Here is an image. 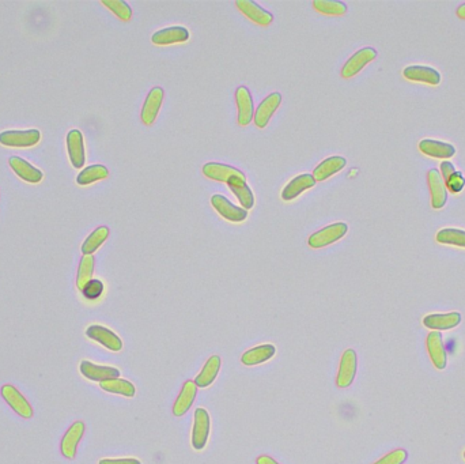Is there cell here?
Returning <instances> with one entry per match:
<instances>
[{
	"mask_svg": "<svg viewBox=\"0 0 465 464\" xmlns=\"http://www.w3.org/2000/svg\"><path fill=\"white\" fill-rule=\"evenodd\" d=\"M67 151L71 165L75 169H82L86 162V151L83 135L79 130H71L67 134Z\"/></svg>",
	"mask_w": 465,
	"mask_h": 464,
	"instance_id": "cell-14",
	"label": "cell"
},
{
	"mask_svg": "<svg viewBox=\"0 0 465 464\" xmlns=\"http://www.w3.org/2000/svg\"><path fill=\"white\" fill-rule=\"evenodd\" d=\"M41 139V134L39 130H11L0 133V144L11 148H28L36 146Z\"/></svg>",
	"mask_w": 465,
	"mask_h": 464,
	"instance_id": "cell-2",
	"label": "cell"
},
{
	"mask_svg": "<svg viewBox=\"0 0 465 464\" xmlns=\"http://www.w3.org/2000/svg\"><path fill=\"white\" fill-rule=\"evenodd\" d=\"M463 456H464V459H465V451H464V455H463Z\"/></svg>",
	"mask_w": 465,
	"mask_h": 464,
	"instance_id": "cell-44",
	"label": "cell"
},
{
	"mask_svg": "<svg viewBox=\"0 0 465 464\" xmlns=\"http://www.w3.org/2000/svg\"><path fill=\"white\" fill-rule=\"evenodd\" d=\"M101 389L109 392V394H116V395H121L126 398H132L137 394V388L135 385L124 378H110V380H105L99 383Z\"/></svg>",
	"mask_w": 465,
	"mask_h": 464,
	"instance_id": "cell-30",
	"label": "cell"
},
{
	"mask_svg": "<svg viewBox=\"0 0 465 464\" xmlns=\"http://www.w3.org/2000/svg\"><path fill=\"white\" fill-rule=\"evenodd\" d=\"M256 464H279L275 459H273L271 456H268V455H261V456H259L257 458V461H256Z\"/></svg>",
	"mask_w": 465,
	"mask_h": 464,
	"instance_id": "cell-42",
	"label": "cell"
},
{
	"mask_svg": "<svg viewBox=\"0 0 465 464\" xmlns=\"http://www.w3.org/2000/svg\"><path fill=\"white\" fill-rule=\"evenodd\" d=\"M347 232H348V226L344 222H336V224L328 225L319 232L313 233L309 237L308 244L313 249H320V248H324L342 240Z\"/></svg>",
	"mask_w": 465,
	"mask_h": 464,
	"instance_id": "cell-3",
	"label": "cell"
},
{
	"mask_svg": "<svg viewBox=\"0 0 465 464\" xmlns=\"http://www.w3.org/2000/svg\"><path fill=\"white\" fill-rule=\"evenodd\" d=\"M94 264H95V260H94L93 255H83V258L79 262L77 286L81 291L86 286V283L93 279Z\"/></svg>",
	"mask_w": 465,
	"mask_h": 464,
	"instance_id": "cell-34",
	"label": "cell"
},
{
	"mask_svg": "<svg viewBox=\"0 0 465 464\" xmlns=\"http://www.w3.org/2000/svg\"><path fill=\"white\" fill-rule=\"evenodd\" d=\"M437 242L444 245H453L465 248V231L455 229V228H445L441 229L435 235Z\"/></svg>",
	"mask_w": 465,
	"mask_h": 464,
	"instance_id": "cell-33",
	"label": "cell"
},
{
	"mask_svg": "<svg viewBox=\"0 0 465 464\" xmlns=\"http://www.w3.org/2000/svg\"><path fill=\"white\" fill-rule=\"evenodd\" d=\"M79 371L82 373L83 377L92 380V381H105L110 378H117L120 377V371L113 368V367H102V365H95L90 361H82L79 365Z\"/></svg>",
	"mask_w": 465,
	"mask_h": 464,
	"instance_id": "cell-23",
	"label": "cell"
},
{
	"mask_svg": "<svg viewBox=\"0 0 465 464\" xmlns=\"http://www.w3.org/2000/svg\"><path fill=\"white\" fill-rule=\"evenodd\" d=\"M211 204L221 217L230 222H244L248 218V211L245 209L234 206L224 195H214L211 197Z\"/></svg>",
	"mask_w": 465,
	"mask_h": 464,
	"instance_id": "cell-11",
	"label": "cell"
},
{
	"mask_svg": "<svg viewBox=\"0 0 465 464\" xmlns=\"http://www.w3.org/2000/svg\"><path fill=\"white\" fill-rule=\"evenodd\" d=\"M8 164H10V168L12 169V172L21 180H23L29 184H39L44 179L43 171H40L39 168H36L29 161L21 158V157H17V155L10 157Z\"/></svg>",
	"mask_w": 465,
	"mask_h": 464,
	"instance_id": "cell-9",
	"label": "cell"
},
{
	"mask_svg": "<svg viewBox=\"0 0 465 464\" xmlns=\"http://www.w3.org/2000/svg\"><path fill=\"white\" fill-rule=\"evenodd\" d=\"M98 464H141L138 459L127 458V459H102Z\"/></svg>",
	"mask_w": 465,
	"mask_h": 464,
	"instance_id": "cell-41",
	"label": "cell"
},
{
	"mask_svg": "<svg viewBox=\"0 0 465 464\" xmlns=\"http://www.w3.org/2000/svg\"><path fill=\"white\" fill-rule=\"evenodd\" d=\"M346 164H347V160L344 157H340V155L326 158L313 171V177H315L316 183L317 182H326V179L339 173L346 166Z\"/></svg>",
	"mask_w": 465,
	"mask_h": 464,
	"instance_id": "cell-25",
	"label": "cell"
},
{
	"mask_svg": "<svg viewBox=\"0 0 465 464\" xmlns=\"http://www.w3.org/2000/svg\"><path fill=\"white\" fill-rule=\"evenodd\" d=\"M427 182L431 195V207L434 210H441L448 202V188L442 180L439 171L430 169L427 172Z\"/></svg>",
	"mask_w": 465,
	"mask_h": 464,
	"instance_id": "cell-12",
	"label": "cell"
},
{
	"mask_svg": "<svg viewBox=\"0 0 465 464\" xmlns=\"http://www.w3.org/2000/svg\"><path fill=\"white\" fill-rule=\"evenodd\" d=\"M109 176V171L103 165H90L81 171V173L77 177L78 186H90L95 182L103 180Z\"/></svg>",
	"mask_w": 465,
	"mask_h": 464,
	"instance_id": "cell-31",
	"label": "cell"
},
{
	"mask_svg": "<svg viewBox=\"0 0 465 464\" xmlns=\"http://www.w3.org/2000/svg\"><path fill=\"white\" fill-rule=\"evenodd\" d=\"M280 102H281L280 93H271L260 102V105L257 106V109L255 112V116H253L256 127L264 128L270 123L271 117L274 116V113L279 108Z\"/></svg>",
	"mask_w": 465,
	"mask_h": 464,
	"instance_id": "cell-19",
	"label": "cell"
},
{
	"mask_svg": "<svg viewBox=\"0 0 465 464\" xmlns=\"http://www.w3.org/2000/svg\"><path fill=\"white\" fill-rule=\"evenodd\" d=\"M102 293H103V283L99 279H92L82 289V294L88 300H97L102 296Z\"/></svg>",
	"mask_w": 465,
	"mask_h": 464,
	"instance_id": "cell-37",
	"label": "cell"
},
{
	"mask_svg": "<svg viewBox=\"0 0 465 464\" xmlns=\"http://www.w3.org/2000/svg\"><path fill=\"white\" fill-rule=\"evenodd\" d=\"M164 97H165V92L159 86L152 88L150 90V93L147 94L146 101H144L143 108H141V113H140L143 124H146V126L154 124V122L157 120V116L161 110Z\"/></svg>",
	"mask_w": 465,
	"mask_h": 464,
	"instance_id": "cell-10",
	"label": "cell"
},
{
	"mask_svg": "<svg viewBox=\"0 0 465 464\" xmlns=\"http://www.w3.org/2000/svg\"><path fill=\"white\" fill-rule=\"evenodd\" d=\"M85 423L82 420H77L74 422L68 430L66 432L63 440H61V444H60V451H61V455L68 459V461H72L75 456H77V450H78V445L85 434Z\"/></svg>",
	"mask_w": 465,
	"mask_h": 464,
	"instance_id": "cell-8",
	"label": "cell"
},
{
	"mask_svg": "<svg viewBox=\"0 0 465 464\" xmlns=\"http://www.w3.org/2000/svg\"><path fill=\"white\" fill-rule=\"evenodd\" d=\"M275 353H277V349L274 345H260V346L252 347L248 351H245L241 357V362L246 367L260 365L271 360L275 356Z\"/></svg>",
	"mask_w": 465,
	"mask_h": 464,
	"instance_id": "cell-27",
	"label": "cell"
},
{
	"mask_svg": "<svg viewBox=\"0 0 465 464\" xmlns=\"http://www.w3.org/2000/svg\"><path fill=\"white\" fill-rule=\"evenodd\" d=\"M235 7L252 22L260 25V26H268L273 23L274 17L271 12H268L266 8L259 6L257 3L252 0H237Z\"/></svg>",
	"mask_w": 465,
	"mask_h": 464,
	"instance_id": "cell-15",
	"label": "cell"
},
{
	"mask_svg": "<svg viewBox=\"0 0 465 464\" xmlns=\"http://www.w3.org/2000/svg\"><path fill=\"white\" fill-rule=\"evenodd\" d=\"M457 169H456V166L451 162V161H442L441 162V166H439V173H441V176H442V180L444 182H446L448 180V177L452 175V173H455Z\"/></svg>",
	"mask_w": 465,
	"mask_h": 464,
	"instance_id": "cell-40",
	"label": "cell"
},
{
	"mask_svg": "<svg viewBox=\"0 0 465 464\" xmlns=\"http://www.w3.org/2000/svg\"><path fill=\"white\" fill-rule=\"evenodd\" d=\"M221 365H222L221 357L219 356H211L207 360V362L204 364L201 371L197 374L196 380H195L197 388H207V387H210L215 381L218 373L221 371Z\"/></svg>",
	"mask_w": 465,
	"mask_h": 464,
	"instance_id": "cell-29",
	"label": "cell"
},
{
	"mask_svg": "<svg viewBox=\"0 0 465 464\" xmlns=\"http://www.w3.org/2000/svg\"><path fill=\"white\" fill-rule=\"evenodd\" d=\"M462 323V315L459 312H449V313H431L424 316L423 325L433 331H449L456 328Z\"/></svg>",
	"mask_w": 465,
	"mask_h": 464,
	"instance_id": "cell-21",
	"label": "cell"
},
{
	"mask_svg": "<svg viewBox=\"0 0 465 464\" xmlns=\"http://www.w3.org/2000/svg\"><path fill=\"white\" fill-rule=\"evenodd\" d=\"M235 102H237V109H238V116H237L238 124L241 127L249 126L255 116V106H253L252 94L248 88L239 86L235 90Z\"/></svg>",
	"mask_w": 465,
	"mask_h": 464,
	"instance_id": "cell-13",
	"label": "cell"
},
{
	"mask_svg": "<svg viewBox=\"0 0 465 464\" xmlns=\"http://www.w3.org/2000/svg\"><path fill=\"white\" fill-rule=\"evenodd\" d=\"M456 12H457V17H459V18L465 19V3H463V4H462L459 8H457V11H456Z\"/></svg>",
	"mask_w": 465,
	"mask_h": 464,
	"instance_id": "cell-43",
	"label": "cell"
},
{
	"mask_svg": "<svg viewBox=\"0 0 465 464\" xmlns=\"http://www.w3.org/2000/svg\"><path fill=\"white\" fill-rule=\"evenodd\" d=\"M196 395H197V385H196V383L188 380V381L184 383V385L181 388V392H180L179 398L175 402L173 414L176 417L186 416V413L189 412V409L192 407V405H193V402L196 399Z\"/></svg>",
	"mask_w": 465,
	"mask_h": 464,
	"instance_id": "cell-26",
	"label": "cell"
},
{
	"mask_svg": "<svg viewBox=\"0 0 465 464\" xmlns=\"http://www.w3.org/2000/svg\"><path fill=\"white\" fill-rule=\"evenodd\" d=\"M0 394L3 396V399L6 400V403L19 416V417L29 419L33 417V407L32 405L28 402V399L18 391V388H15L11 384H4L0 389Z\"/></svg>",
	"mask_w": 465,
	"mask_h": 464,
	"instance_id": "cell-4",
	"label": "cell"
},
{
	"mask_svg": "<svg viewBox=\"0 0 465 464\" xmlns=\"http://www.w3.org/2000/svg\"><path fill=\"white\" fill-rule=\"evenodd\" d=\"M189 40V32L184 26H170L155 32L151 37V43L158 47L181 44Z\"/></svg>",
	"mask_w": 465,
	"mask_h": 464,
	"instance_id": "cell-17",
	"label": "cell"
},
{
	"mask_svg": "<svg viewBox=\"0 0 465 464\" xmlns=\"http://www.w3.org/2000/svg\"><path fill=\"white\" fill-rule=\"evenodd\" d=\"M419 150L427 157L438 160H449L456 154V147L441 140L423 139L419 142Z\"/></svg>",
	"mask_w": 465,
	"mask_h": 464,
	"instance_id": "cell-20",
	"label": "cell"
},
{
	"mask_svg": "<svg viewBox=\"0 0 465 464\" xmlns=\"http://www.w3.org/2000/svg\"><path fill=\"white\" fill-rule=\"evenodd\" d=\"M101 3L121 21H130L132 17V10L124 0H102Z\"/></svg>",
	"mask_w": 465,
	"mask_h": 464,
	"instance_id": "cell-36",
	"label": "cell"
},
{
	"mask_svg": "<svg viewBox=\"0 0 465 464\" xmlns=\"http://www.w3.org/2000/svg\"><path fill=\"white\" fill-rule=\"evenodd\" d=\"M109 229L106 226H99L83 241L82 244V253L83 255H93L94 252L108 240Z\"/></svg>",
	"mask_w": 465,
	"mask_h": 464,
	"instance_id": "cell-32",
	"label": "cell"
},
{
	"mask_svg": "<svg viewBox=\"0 0 465 464\" xmlns=\"http://www.w3.org/2000/svg\"><path fill=\"white\" fill-rule=\"evenodd\" d=\"M445 186L448 188V192H452V193H459L463 191V188L465 186V179L463 176L462 172L456 171L455 173H452L448 180L445 182Z\"/></svg>",
	"mask_w": 465,
	"mask_h": 464,
	"instance_id": "cell-39",
	"label": "cell"
},
{
	"mask_svg": "<svg viewBox=\"0 0 465 464\" xmlns=\"http://www.w3.org/2000/svg\"><path fill=\"white\" fill-rule=\"evenodd\" d=\"M426 347L433 365L438 371H444L448 365V353L445 350L442 334L439 331H431L426 338Z\"/></svg>",
	"mask_w": 465,
	"mask_h": 464,
	"instance_id": "cell-6",
	"label": "cell"
},
{
	"mask_svg": "<svg viewBox=\"0 0 465 464\" xmlns=\"http://www.w3.org/2000/svg\"><path fill=\"white\" fill-rule=\"evenodd\" d=\"M193 429H192V447L196 451L206 448L210 430H211V418L206 409H196L193 416Z\"/></svg>",
	"mask_w": 465,
	"mask_h": 464,
	"instance_id": "cell-1",
	"label": "cell"
},
{
	"mask_svg": "<svg viewBox=\"0 0 465 464\" xmlns=\"http://www.w3.org/2000/svg\"><path fill=\"white\" fill-rule=\"evenodd\" d=\"M315 186H316V180H315L313 175H308V173L299 175V176L294 177L287 186L283 188L281 199L284 202H290V200L298 197L306 189H310Z\"/></svg>",
	"mask_w": 465,
	"mask_h": 464,
	"instance_id": "cell-24",
	"label": "cell"
},
{
	"mask_svg": "<svg viewBox=\"0 0 465 464\" xmlns=\"http://www.w3.org/2000/svg\"><path fill=\"white\" fill-rule=\"evenodd\" d=\"M312 4L316 11L326 15H344L347 12V6L343 1L315 0Z\"/></svg>",
	"mask_w": 465,
	"mask_h": 464,
	"instance_id": "cell-35",
	"label": "cell"
},
{
	"mask_svg": "<svg viewBox=\"0 0 465 464\" xmlns=\"http://www.w3.org/2000/svg\"><path fill=\"white\" fill-rule=\"evenodd\" d=\"M407 458H408L407 451L403 450V448H399V450H395V451L386 454L384 458H381L379 461H377L375 463L373 464H404Z\"/></svg>",
	"mask_w": 465,
	"mask_h": 464,
	"instance_id": "cell-38",
	"label": "cell"
},
{
	"mask_svg": "<svg viewBox=\"0 0 465 464\" xmlns=\"http://www.w3.org/2000/svg\"><path fill=\"white\" fill-rule=\"evenodd\" d=\"M86 335L110 351H120L123 349L121 339L112 329L103 325H90L86 329Z\"/></svg>",
	"mask_w": 465,
	"mask_h": 464,
	"instance_id": "cell-16",
	"label": "cell"
},
{
	"mask_svg": "<svg viewBox=\"0 0 465 464\" xmlns=\"http://www.w3.org/2000/svg\"><path fill=\"white\" fill-rule=\"evenodd\" d=\"M377 57V50L374 48L366 47L355 52L343 66L340 75L344 79L355 77L358 72H361L370 61Z\"/></svg>",
	"mask_w": 465,
	"mask_h": 464,
	"instance_id": "cell-5",
	"label": "cell"
},
{
	"mask_svg": "<svg viewBox=\"0 0 465 464\" xmlns=\"http://www.w3.org/2000/svg\"><path fill=\"white\" fill-rule=\"evenodd\" d=\"M203 175L210 180L222 182V183H228V180L234 176L245 179V175L237 168L230 166V165H225V164H219V162L206 164L203 166Z\"/></svg>",
	"mask_w": 465,
	"mask_h": 464,
	"instance_id": "cell-22",
	"label": "cell"
},
{
	"mask_svg": "<svg viewBox=\"0 0 465 464\" xmlns=\"http://www.w3.org/2000/svg\"><path fill=\"white\" fill-rule=\"evenodd\" d=\"M403 77L408 81L422 82L431 86H437L441 82L439 71L428 66H408L404 68Z\"/></svg>",
	"mask_w": 465,
	"mask_h": 464,
	"instance_id": "cell-18",
	"label": "cell"
},
{
	"mask_svg": "<svg viewBox=\"0 0 465 464\" xmlns=\"http://www.w3.org/2000/svg\"><path fill=\"white\" fill-rule=\"evenodd\" d=\"M245 180L246 179L234 176V177H230L228 180L226 184L229 186L232 193L237 196V199L241 203L242 209L250 210L255 206V196H253V192L250 191V188L246 186Z\"/></svg>",
	"mask_w": 465,
	"mask_h": 464,
	"instance_id": "cell-28",
	"label": "cell"
},
{
	"mask_svg": "<svg viewBox=\"0 0 465 464\" xmlns=\"http://www.w3.org/2000/svg\"><path fill=\"white\" fill-rule=\"evenodd\" d=\"M358 369V357L357 353L353 349H347L340 360L337 377H336V385L339 388H347L353 384L355 374Z\"/></svg>",
	"mask_w": 465,
	"mask_h": 464,
	"instance_id": "cell-7",
	"label": "cell"
}]
</instances>
